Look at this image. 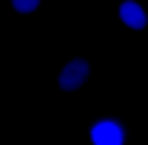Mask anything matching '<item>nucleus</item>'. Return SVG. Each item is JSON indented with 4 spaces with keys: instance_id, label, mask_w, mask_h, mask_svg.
<instances>
[{
    "instance_id": "1",
    "label": "nucleus",
    "mask_w": 148,
    "mask_h": 145,
    "mask_svg": "<svg viewBox=\"0 0 148 145\" xmlns=\"http://www.w3.org/2000/svg\"><path fill=\"white\" fill-rule=\"evenodd\" d=\"M88 137H91V145H125V128L120 120H97L88 131Z\"/></svg>"
},
{
    "instance_id": "2",
    "label": "nucleus",
    "mask_w": 148,
    "mask_h": 145,
    "mask_svg": "<svg viewBox=\"0 0 148 145\" xmlns=\"http://www.w3.org/2000/svg\"><path fill=\"white\" fill-rule=\"evenodd\" d=\"M88 71H91L88 60H86V57H74V60H69V63L60 68L57 85H60L63 91H77L86 80H88Z\"/></svg>"
},
{
    "instance_id": "3",
    "label": "nucleus",
    "mask_w": 148,
    "mask_h": 145,
    "mask_svg": "<svg viewBox=\"0 0 148 145\" xmlns=\"http://www.w3.org/2000/svg\"><path fill=\"white\" fill-rule=\"evenodd\" d=\"M117 17H120V23H123L125 29H131V31H143L148 26V12H145V6H143L140 0H123V3L117 6Z\"/></svg>"
},
{
    "instance_id": "4",
    "label": "nucleus",
    "mask_w": 148,
    "mask_h": 145,
    "mask_svg": "<svg viewBox=\"0 0 148 145\" xmlns=\"http://www.w3.org/2000/svg\"><path fill=\"white\" fill-rule=\"evenodd\" d=\"M37 6H40V0H12V9L20 14H32Z\"/></svg>"
}]
</instances>
